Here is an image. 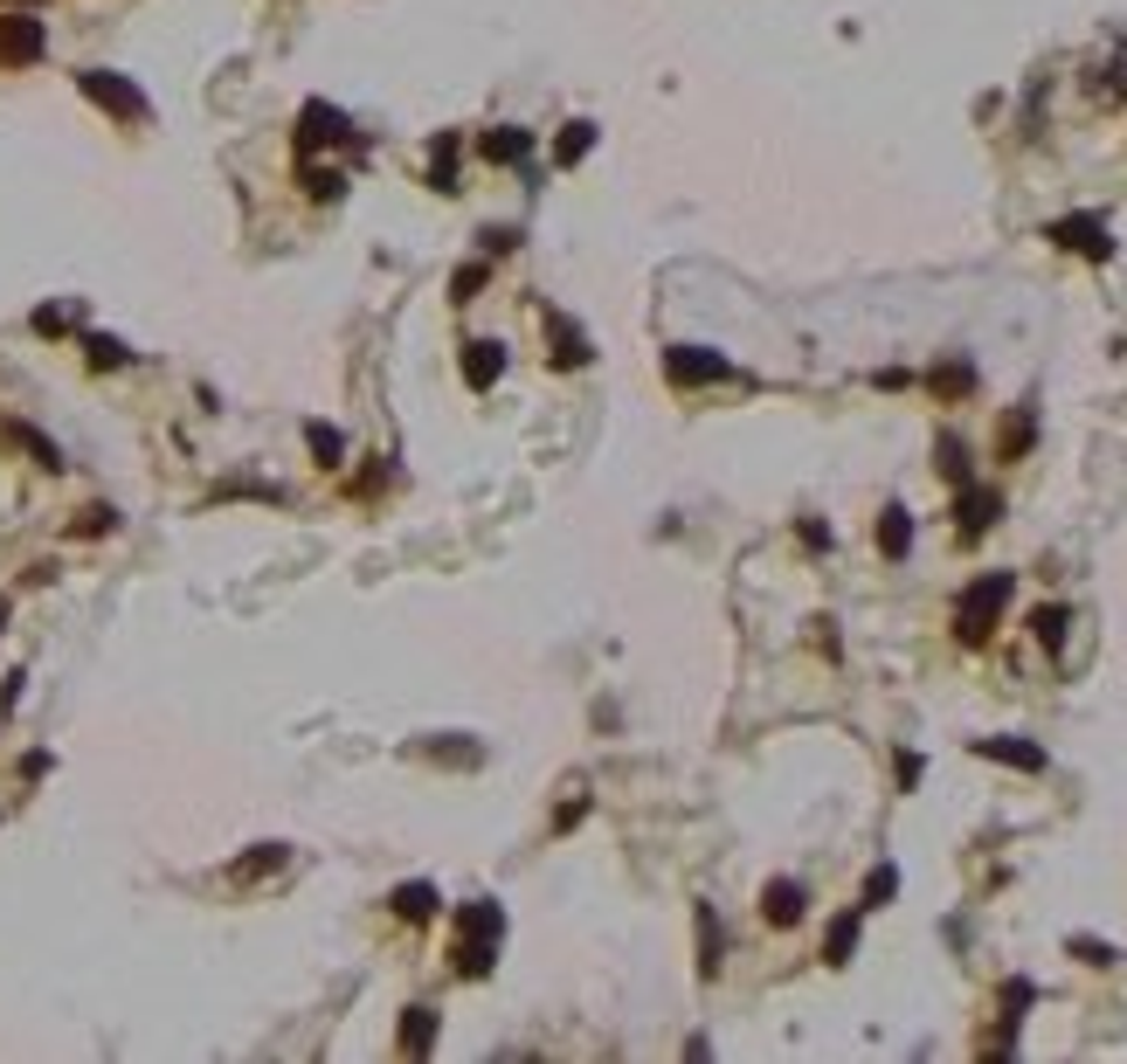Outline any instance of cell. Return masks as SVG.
Returning a JSON list of instances; mask_svg holds the SVG:
<instances>
[{
	"label": "cell",
	"mask_w": 1127,
	"mask_h": 1064,
	"mask_svg": "<svg viewBox=\"0 0 1127 1064\" xmlns=\"http://www.w3.org/2000/svg\"><path fill=\"white\" fill-rule=\"evenodd\" d=\"M1065 622H1073V616H1065L1059 601H1044L1038 616H1030V630H1038V643H1044V650H1059V643H1065Z\"/></svg>",
	"instance_id": "obj_26"
},
{
	"label": "cell",
	"mask_w": 1127,
	"mask_h": 1064,
	"mask_svg": "<svg viewBox=\"0 0 1127 1064\" xmlns=\"http://www.w3.org/2000/svg\"><path fill=\"white\" fill-rule=\"evenodd\" d=\"M1030 443H1038V415H1030V402H1024V408H1010V422H1003V443H997V456L1010 464V456H1024Z\"/></svg>",
	"instance_id": "obj_17"
},
{
	"label": "cell",
	"mask_w": 1127,
	"mask_h": 1064,
	"mask_svg": "<svg viewBox=\"0 0 1127 1064\" xmlns=\"http://www.w3.org/2000/svg\"><path fill=\"white\" fill-rule=\"evenodd\" d=\"M346 131H353V125H346L332 104H305V111H297V145H305V152L332 145V139H346Z\"/></svg>",
	"instance_id": "obj_9"
},
{
	"label": "cell",
	"mask_w": 1127,
	"mask_h": 1064,
	"mask_svg": "<svg viewBox=\"0 0 1127 1064\" xmlns=\"http://www.w3.org/2000/svg\"><path fill=\"white\" fill-rule=\"evenodd\" d=\"M692 926H699V975H720V947H726L720 940V912L699 905V912H692Z\"/></svg>",
	"instance_id": "obj_18"
},
{
	"label": "cell",
	"mask_w": 1127,
	"mask_h": 1064,
	"mask_svg": "<svg viewBox=\"0 0 1127 1064\" xmlns=\"http://www.w3.org/2000/svg\"><path fill=\"white\" fill-rule=\"evenodd\" d=\"M983 760H1003V768H1017V774H1038L1044 768V747L1038 739H1017V733H997V739H968Z\"/></svg>",
	"instance_id": "obj_5"
},
{
	"label": "cell",
	"mask_w": 1127,
	"mask_h": 1064,
	"mask_svg": "<svg viewBox=\"0 0 1127 1064\" xmlns=\"http://www.w3.org/2000/svg\"><path fill=\"white\" fill-rule=\"evenodd\" d=\"M63 326H69V312H55V304H49V312H35V332H63Z\"/></svg>",
	"instance_id": "obj_38"
},
{
	"label": "cell",
	"mask_w": 1127,
	"mask_h": 1064,
	"mask_svg": "<svg viewBox=\"0 0 1127 1064\" xmlns=\"http://www.w3.org/2000/svg\"><path fill=\"white\" fill-rule=\"evenodd\" d=\"M878 554H886V560H907V554H913V511H907V505H886V511H878Z\"/></svg>",
	"instance_id": "obj_11"
},
{
	"label": "cell",
	"mask_w": 1127,
	"mask_h": 1064,
	"mask_svg": "<svg viewBox=\"0 0 1127 1064\" xmlns=\"http://www.w3.org/2000/svg\"><path fill=\"white\" fill-rule=\"evenodd\" d=\"M388 905H394V920L416 926V920H436V905H443V899H436V885H402Z\"/></svg>",
	"instance_id": "obj_16"
},
{
	"label": "cell",
	"mask_w": 1127,
	"mask_h": 1064,
	"mask_svg": "<svg viewBox=\"0 0 1127 1064\" xmlns=\"http://www.w3.org/2000/svg\"><path fill=\"white\" fill-rule=\"evenodd\" d=\"M77 532H84V540H90V532H111V505H90L84 519H77Z\"/></svg>",
	"instance_id": "obj_34"
},
{
	"label": "cell",
	"mask_w": 1127,
	"mask_h": 1064,
	"mask_svg": "<svg viewBox=\"0 0 1127 1064\" xmlns=\"http://www.w3.org/2000/svg\"><path fill=\"white\" fill-rule=\"evenodd\" d=\"M997 511H1003V498H997V491H975V484H962V498H954V519H962V540H983V532L997 525Z\"/></svg>",
	"instance_id": "obj_8"
},
{
	"label": "cell",
	"mask_w": 1127,
	"mask_h": 1064,
	"mask_svg": "<svg viewBox=\"0 0 1127 1064\" xmlns=\"http://www.w3.org/2000/svg\"><path fill=\"white\" fill-rule=\"evenodd\" d=\"M934 456H941V478L948 484H968V443H962V435H941V449H934Z\"/></svg>",
	"instance_id": "obj_27"
},
{
	"label": "cell",
	"mask_w": 1127,
	"mask_h": 1064,
	"mask_svg": "<svg viewBox=\"0 0 1127 1064\" xmlns=\"http://www.w3.org/2000/svg\"><path fill=\"white\" fill-rule=\"evenodd\" d=\"M492 954H498V940H478V934H464V940H457V954H449V961H457V975H464V981H484V975H492Z\"/></svg>",
	"instance_id": "obj_15"
},
{
	"label": "cell",
	"mask_w": 1127,
	"mask_h": 1064,
	"mask_svg": "<svg viewBox=\"0 0 1127 1064\" xmlns=\"http://www.w3.org/2000/svg\"><path fill=\"white\" fill-rule=\"evenodd\" d=\"M305 194L340 201V194H346V174H332V166H305Z\"/></svg>",
	"instance_id": "obj_29"
},
{
	"label": "cell",
	"mask_w": 1127,
	"mask_h": 1064,
	"mask_svg": "<svg viewBox=\"0 0 1127 1064\" xmlns=\"http://www.w3.org/2000/svg\"><path fill=\"white\" fill-rule=\"evenodd\" d=\"M802 905H810V891H802L796 878H775V885L761 891V920H768V926H796Z\"/></svg>",
	"instance_id": "obj_10"
},
{
	"label": "cell",
	"mask_w": 1127,
	"mask_h": 1064,
	"mask_svg": "<svg viewBox=\"0 0 1127 1064\" xmlns=\"http://www.w3.org/2000/svg\"><path fill=\"white\" fill-rule=\"evenodd\" d=\"M802 546H810V554H823V546H831V525H816V519H802Z\"/></svg>",
	"instance_id": "obj_35"
},
{
	"label": "cell",
	"mask_w": 1127,
	"mask_h": 1064,
	"mask_svg": "<svg viewBox=\"0 0 1127 1064\" xmlns=\"http://www.w3.org/2000/svg\"><path fill=\"white\" fill-rule=\"evenodd\" d=\"M478 291H484V263H464V270L449 277V297H457V304H471Z\"/></svg>",
	"instance_id": "obj_33"
},
{
	"label": "cell",
	"mask_w": 1127,
	"mask_h": 1064,
	"mask_svg": "<svg viewBox=\"0 0 1127 1064\" xmlns=\"http://www.w3.org/2000/svg\"><path fill=\"white\" fill-rule=\"evenodd\" d=\"M547 353H554V367H588V332L574 326L568 312H547Z\"/></svg>",
	"instance_id": "obj_6"
},
{
	"label": "cell",
	"mask_w": 1127,
	"mask_h": 1064,
	"mask_svg": "<svg viewBox=\"0 0 1127 1064\" xmlns=\"http://www.w3.org/2000/svg\"><path fill=\"white\" fill-rule=\"evenodd\" d=\"M512 242H519L512 228H484V250H492V256H505V250H512Z\"/></svg>",
	"instance_id": "obj_36"
},
{
	"label": "cell",
	"mask_w": 1127,
	"mask_h": 1064,
	"mask_svg": "<svg viewBox=\"0 0 1127 1064\" xmlns=\"http://www.w3.org/2000/svg\"><path fill=\"white\" fill-rule=\"evenodd\" d=\"M84 359H90V367H98V373H111V367H125L131 353H125V346H118V339H111V332H90V339H84Z\"/></svg>",
	"instance_id": "obj_25"
},
{
	"label": "cell",
	"mask_w": 1127,
	"mask_h": 1064,
	"mask_svg": "<svg viewBox=\"0 0 1127 1064\" xmlns=\"http://www.w3.org/2000/svg\"><path fill=\"white\" fill-rule=\"evenodd\" d=\"M457 926H464V934H478V940H498V934H505V912H498L492 899H478V905H464Z\"/></svg>",
	"instance_id": "obj_23"
},
{
	"label": "cell",
	"mask_w": 1127,
	"mask_h": 1064,
	"mask_svg": "<svg viewBox=\"0 0 1127 1064\" xmlns=\"http://www.w3.org/2000/svg\"><path fill=\"white\" fill-rule=\"evenodd\" d=\"M0 622H8V601H0Z\"/></svg>",
	"instance_id": "obj_39"
},
{
	"label": "cell",
	"mask_w": 1127,
	"mask_h": 1064,
	"mask_svg": "<svg viewBox=\"0 0 1127 1064\" xmlns=\"http://www.w3.org/2000/svg\"><path fill=\"white\" fill-rule=\"evenodd\" d=\"M1044 242H1059V250H1073V256H1086V263H1106V256H1114V236H1106L1100 215H1065V221H1051Z\"/></svg>",
	"instance_id": "obj_3"
},
{
	"label": "cell",
	"mask_w": 1127,
	"mask_h": 1064,
	"mask_svg": "<svg viewBox=\"0 0 1127 1064\" xmlns=\"http://www.w3.org/2000/svg\"><path fill=\"white\" fill-rule=\"evenodd\" d=\"M277 864H284V844H256L250 858L236 864V878H263V871H277Z\"/></svg>",
	"instance_id": "obj_30"
},
{
	"label": "cell",
	"mask_w": 1127,
	"mask_h": 1064,
	"mask_svg": "<svg viewBox=\"0 0 1127 1064\" xmlns=\"http://www.w3.org/2000/svg\"><path fill=\"white\" fill-rule=\"evenodd\" d=\"M14 443H28V449H35V464H42V470H63V449H55L49 435H35V429H22V422H14Z\"/></svg>",
	"instance_id": "obj_31"
},
{
	"label": "cell",
	"mask_w": 1127,
	"mask_h": 1064,
	"mask_svg": "<svg viewBox=\"0 0 1127 1064\" xmlns=\"http://www.w3.org/2000/svg\"><path fill=\"white\" fill-rule=\"evenodd\" d=\"M35 55H42V22L0 14V63H35Z\"/></svg>",
	"instance_id": "obj_7"
},
{
	"label": "cell",
	"mask_w": 1127,
	"mask_h": 1064,
	"mask_svg": "<svg viewBox=\"0 0 1127 1064\" xmlns=\"http://www.w3.org/2000/svg\"><path fill=\"white\" fill-rule=\"evenodd\" d=\"M927 388L941 394V402H962V394L975 388V367H968V359H948V367H934V373H927Z\"/></svg>",
	"instance_id": "obj_21"
},
{
	"label": "cell",
	"mask_w": 1127,
	"mask_h": 1064,
	"mask_svg": "<svg viewBox=\"0 0 1127 1064\" xmlns=\"http://www.w3.org/2000/svg\"><path fill=\"white\" fill-rule=\"evenodd\" d=\"M77 90H84L90 104H104L111 118H145V90H139V84H125L118 69H84V76H77Z\"/></svg>",
	"instance_id": "obj_2"
},
{
	"label": "cell",
	"mask_w": 1127,
	"mask_h": 1064,
	"mask_svg": "<svg viewBox=\"0 0 1127 1064\" xmlns=\"http://www.w3.org/2000/svg\"><path fill=\"white\" fill-rule=\"evenodd\" d=\"M858 926H865V912H858V905H851V912H837V920H831V934H823V961H831V967H844V961H851V947H858Z\"/></svg>",
	"instance_id": "obj_14"
},
{
	"label": "cell",
	"mask_w": 1127,
	"mask_h": 1064,
	"mask_svg": "<svg viewBox=\"0 0 1127 1064\" xmlns=\"http://www.w3.org/2000/svg\"><path fill=\"white\" fill-rule=\"evenodd\" d=\"M1065 947H1073V954H1079L1086 967H1114V961H1120V954H1114V947H1106V940H1086V934H1073Z\"/></svg>",
	"instance_id": "obj_32"
},
{
	"label": "cell",
	"mask_w": 1127,
	"mask_h": 1064,
	"mask_svg": "<svg viewBox=\"0 0 1127 1064\" xmlns=\"http://www.w3.org/2000/svg\"><path fill=\"white\" fill-rule=\"evenodd\" d=\"M305 443H312L318 464H340V456H346V435L332 429V422H305Z\"/></svg>",
	"instance_id": "obj_24"
},
{
	"label": "cell",
	"mask_w": 1127,
	"mask_h": 1064,
	"mask_svg": "<svg viewBox=\"0 0 1127 1064\" xmlns=\"http://www.w3.org/2000/svg\"><path fill=\"white\" fill-rule=\"evenodd\" d=\"M588 145H595V125H588V118L560 125V139H554V166H581V160H588Z\"/></svg>",
	"instance_id": "obj_20"
},
{
	"label": "cell",
	"mask_w": 1127,
	"mask_h": 1064,
	"mask_svg": "<svg viewBox=\"0 0 1127 1064\" xmlns=\"http://www.w3.org/2000/svg\"><path fill=\"white\" fill-rule=\"evenodd\" d=\"M664 373H671V388H706V380H726L734 367H726L712 346H671L664 353Z\"/></svg>",
	"instance_id": "obj_4"
},
{
	"label": "cell",
	"mask_w": 1127,
	"mask_h": 1064,
	"mask_svg": "<svg viewBox=\"0 0 1127 1064\" xmlns=\"http://www.w3.org/2000/svg\"><path fill=\"white\" fill-rule=\"evenodd\" d=\"M429 1043H436V1010L416 1002V1010H402V1051L416 1057V1051H429Z\"/></svg>",
	"instance_id": "obj_19"
},
{
	"label": "cell",
	"mask_w": 1127,
	"mask_h": 1064,
	"mask_svg": "<svg viewBox=\"0 0 1127 1064\" xmlns=\"http://www.w3.org/2000/svg\"><path fill=\"white\" fill-rule=\"evenodd\" d=\"M892 891H899V871H892V864H878V871H872V878H865V899H858V912H872V905H886V899H892Z\"/></svg>",
	"instance_id": "obj_28"
},
{
	"label": "cell",
	"mask_w": 1127,
	"mask_h": 1064,
	"mask_svg": "<svg viewBox=\"0 0 1127 1064\" xmlns=\"http://www.w3.org/2000/svg\"><path fill=\"white\" fill-rule=\"evenodd\" d=\"M484 160L492 166H519V160H533V131H519V125H498V131H484Z\"/></svg>",
	"instance_id": "obj_12"
},
{
	"label": "cell",
	"mask_w": 1127,
	"mask_h": 1064,
	"mask_svg": "<svg viewBox=\"0 0 1127 1064\" xmlns=\"http://www.w3.org/2000/svg\"><path fill=\"white\" fill-rule=\"evenodd\" d=\"M920 768H927L920 753H899V788H913V782H920Z\"/></svg>",
	"instance_id": "obj_37"
},
{
	"label": "cell",
	"mask_w": 1127,
	"mask_h": 1064,
	"mask_svg": "<svg viewBox=\"0 0 1127 1064\" xmlns=\"http://www.w3.org/2000/svg\"><path fill=\"white\" fill-rule=\"evenodd\" d=\"M1010 595H1017V574H975L968 595L954 601V636L962 643H989V630H997V616L1010 608Z\"/></svg>",
	"instance_id": "obj_1"
},
{
	"label": "cell",
	"mask_w": 1127,
	"mask_h": 1064,
	"mask_svg": "<svg viewBox=\"0 0 1127 1064\" xmlns=\"http://www.w3.org/2000/svg\"><path fill=\"white\" fill-rule=\"evenodd\" d=\"M429 187H436V194H457V139H436V152H429Z\"/></svg>",
	"instance_id": "obj_22"
},
{
	"label": "cell",
	"mask_w": 1127,
	"mask_h": 1064,
	"mask_svg": "<svg viewBox=\"0 0 1127 1064\" xmlns=\"http://www.w3.org/2000/svg\"><path fill=\"white\" fill-rule=\"evenodd\" d=\"M498 373H505V346H498V339H478V346H464V380H471V388H492Z\"/></svg>",
	"instance_id": "obj_13"
}]
</instances>
